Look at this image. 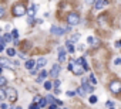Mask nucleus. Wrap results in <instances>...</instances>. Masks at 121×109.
I'll return each mask as SVG.
<instances>
[{
	"label": "nucleus",
	"mask_w": 121,
	"mask_h": 109,
	"mask_svg": "<svg viewBox=\"0 0 121 109\" xmlns=\"http://www.w3.org/2000/svg\"><path fill=\"white\" fill-rule=\"evenodd\" d=\"M46 77H47V72H46V71H41L40 75L37 77V82H43V79H44Z\"/></svg>",
	"instance_id": "f3484780"
},
{
	"label": "nucleus",
	"mask_w": 121,
	"mask_h": 109,
	"mask_svg": "<svg viewBox=\"0 0 121 109\" xmlns=\"http://www.w3.org/2000/svg\"><path fill=\"white\" fill-rule=\"evenodd\" d=\"M0 108H2V109H10V105H6V103H2V105H0Z\"/></svg>",
	"instance_id": "7c9ffc66"
},
{
	"label": "nucleus",
	"mask_w": 121,
	"mask_h": 109,
	"mask_svg": "<svg viewBox=\"0 0 121 109\" xmlns=\"http://www.w3.org/2000/svg\"><path fill=\"white\" fill-rule=\"evenodd\" d=\"M81 86H83V88L87 91V93H91V92H93V88H94V86L90 84V81H88V79H83V84H81Z\"/></svg>",
	"instance_id": "0eeeda50"
},
{
	"label": "nucleus",
	"mask_w": 121,
	"mask_h": 109,
	"mask_svg": "<svg viewBox=\"0 0 121 109\" xmlns=\"http://www.w3.org/2000/svg\"><path fill=\"white\" fill-rule=\"evenodd\" d=\"M29 109H40V106H39V103H37V105H31Z\"/></svg>",
	"instance_id": "e433bc0d"
},
{
	"label": "nucleus",
	"mask_w": 121,
	"mask_h": 109,
	"mask_svg": "<svg viewBox=\"0 0 121 109\" xmlns=\"http://www.w3.org/2000/svg\"><path fill=\"white\" fill-rule=\"evenodd\" d=\"M78 34H74V35H71V38L69 40V41H71V43H76V41H78Z\"/></svg>",
	"instance_id": "a878e982"
},
{
	"label": "nucleus",
	"mask_w": 121,
	"mask_h": 109,
	"mask_svg": "<svg viewBox=\"0 0 121 109\" xmlns=\"http://www.w3.org/2000/svg\"><path fill=\"white\" fill-rule=\"evenodd\" d=\"M112 105H114V103H112V101H108V102L105 103V106H107V108H110V109L112 108Z\"/></svg>",
	"instance_id": "2f4dec72"
},
{
	"label": "nucleus",
	"mask_w": 121,
	"mask_h": 109,
	"mask_svg": "<svg viewBox=\"0 0 121 109\" xmlns=\"http://www.w3.org/2000/svg\"><path fill=\"white\" fill-rule=\"evenodd\" d=\"M2 70H3V67H2V65H0V74H2Z\"/></svg>",
	"instance_id": "37998d69"
},
{
	"label": "nucleus",
	"mask_w": 121,
	"mask_h": 109,
	"mask_svg": "<svg viewBox=\"0 0 121 109\" xmlns=\"http://www.w3.org/2000/svg\"><path fill=\"white\" fill-rule=\"evenodd\" d=\"M7 55L9 57H14L16 55V50L14 48H7Z\"/></svg>",
	"instance_id": "5701e85b"
},
{
	"label": "nucleus",
	"mask_w": 121,
	"mask_h": 109,
	"mask_svg": "<svg viewBox=\"0 0 121 109\" xmlns=\"http://www.w3.org/2000/svg\"><path fill=\"white\" fill-rule=\"evenodd\" d=\"M12 35H13V40H17L19 38V31L17 30H13L12 31Z\"/></svg>",
	"instance_id": "bb28decb"
},
{
	"label": "nucleus",
	"mask_w": 121,
	"mask_h": 109,
	"mask_svg": "<svg viewBox=\"0 0 121 109\" xmlns=\"http://www.w3.org/2000/svg\"><path fill=\"white\" fill-rule=\"evenodd\" d=\"M6 82H7V79H6L4 77H2V75H0V88H2V86H4V85H6Z\"/></svg>",
	"instance_id": "393cba45"
},
{
	"label": "nucleus",
	"mask_w": 121,
	"mask_h": 109,
	"mask_svg": "<svg viewBox=\"0 0 121 109\" xmlns=\"http://www.w3.org/2000/svg\"><path fill=\"white\" fill-rule=\"evenodd\" d=\"M6 96H7L6 91H4V89H2V88H0V101H2V99H4Z\"/></svg>",
	"instance_id": "b1692460"
},
{
	"label": "nucleus",
	"mask_w": 121,
	"mask_h": 109,
	"mask_svg": "<svg viewBox=\"0 0 121 109\" xmlns=\"http://www.w3.org/2000/svg\"><path fill=\"white\" fill-rule=\"evenodd\" d=\"M24 14H26V7H24L23 4H16V6L13 7V16L22 17V16H24Z\"/></svg>",
	"instance_id": "f257e3e1"
},
{
	"label": "nucleus",
	"mask_w": 121,
	"mask_h": 109,
	"mask_svg": "<svg viewBox=\"0 0 121 109\" xmlns=\"http://www.w3.org/2000/svg\"><path fill=\"white\" fill-rule=\"evenodd\" d=\"M87 43H88V44H91V45H95V47H97V45L100 44V41H98V40H97L95 37H93V35L87 37Z\"/></svg>",
	"instance_id": "f8f14e48"
},
{
	"label": "nucleus",
	"mask_w": 121,
	"mask_h": 109,
	"mask_svg": "<svg viewBox=\"0 0 121 109\" xmlns=\"http://www.w3.org/2000/svg\"><path fill=\"white\" fill-rule=\"evenodd\" d=\"M60 71H61L60 65H58V64H54V65H53V68H51V71H50V77L57 78V77H58V74H60Z\"/></svg>",
	"instance_id": "423d86ee"
},
{
	"label": "nucleus",
	"mask_w": 121,
	"mask_h": 109,
	"mask_svg": "<svg viewBox=\"0 0 121 109\" xmlns=\"http://www.w3.org/2000/svg\"><path fill=\"white\" fill-rule=\"evenodd\" d=\"M73 72H74L76 75H81V74L84 72V68H83V65H80V64H77V62L74 61V68H73Z\"/></svg>",
	"instance_id": "1a4fd4ad"
},
{
	"label": "nucleus",
	"mask_w": 121,
	"mask_h": 109,
	"mask_svg": "<svg viewBox=\"0 0 121 109\" xmlns=\"http://www.w3.org/2000/svg\"><path fill=\"white\" fill-rule=\"evenodd\" d=\"M44 88H46L47 91H50V89L53 88V84H51V82H44Z\"/></svg>",
	"instance_id": "cd10ccee"
},
{
	"label": "nucleus",
	"mask_w": 121,
	"mask_h": 109,
	"mask_svg": "<svg viewBox=\"0 0 121 109\" xmlns=\"http://www.w3.org/2000/svg\"><path fill=\"white\" fill-rule=\"evenodd\" d=\"M114 64H115V65H120V64H121V58H115V60H114Z\"/></svg>",
	"instance_id": "f704fd0d"
},
{
	"label": "nucleus",
	"mask_w": 121,
	"mask_h": 109,
	"mask_svg": "<svg viewBox=\"0 0 121 109\" xmlns=\"http://www.w3.org/2000/svg\"><path fill=\"white\" fill-rule=\"evenodd\" d=\"M93 2H97V0H86L87 4H93Z\"/></svg>",
	"instance_id": "ea45409f"
},
{
	"label": "nucleus",
	"mask_w": 121,
	"mask_h": 109,
	"mask_svg": "<svg viewBox=\"0 0 121 109\" xmlns=\"http://www.w3.org/2000/svg\"><path fill=\"white\" fill-rule=\"evenodd\" d=\"M58 61H60V62H64V61H66V50H64L63 47L58 48Z\"/></svg>",
	"instance_id": "9b49d317"
},
{
	"label": "nucleus",
	"mask_w": 121,
	"mask_h": 109,
	"mask_svg": "<svg viewBox=\"0 0 121 109\" xmlns=\"http://www.w3.org/2000/svg\"><path fill=\"white\" fill-rule=\"evenodd\" d=\"M27 23H29V24H33V23H34V17H29V19H27Z\"/></svg>",
	"instance_id": "72a5a7b5"
},
{
	"label": "nucleus",
	"mask_w": 121,
	"mask_h": 109,
	"mask_svg": "<svg viewBox=\"0 0 121 109\" xmlns=\"http://www.w3.org/2000/svg\"><path fill=\"white\" fill-rule=\"evenodd\" d=\"M53 86H54V88H58V86H60V79H54V81H53Z\"/></svg>",
	"instance_id": "c85d7f7f"
},
{
	"label": "nucleus",
	"mask_w": 121,
	"mask_h": 109,
	"mask_svg": "<svg viewBox=\"0 0 121 109\" xmlns=\"http://www.w3.org/2000/svg\"><path fill=\"white\" fill-rule=\"evenodd\" d=\"M3 16H4V9H3L2 6H0V19H2Z\"/></svg>",
	"instance_id": "473e14b6"
},
{
	"label": "nucleus",
	"mask_w": 121,
	"mask_h": 109,
	"mask_svg": "<svg viewBox=\"0 0 121 109\" xmlns=\"http://www.w3.org/2000/svg\"><path fill=\"white\" fill-rule=\"evenodd\" d=\"M110 91L112 93H121V81H118V79L112 81L110 84Z\"/></svg>",
	"instance_id": "7ed1b4c3"
},
{
	"label": "nucleus",
	"mask_w": 121,
	"mask_h": 109,
	"mask_svg": "<svg viewBox=\"0 0 121 109\" xmlns=\"http://www.w3.org/2000/svg\"><path fill=\"white\" fill-rule=\"evenodd\" d=\"M95 102H97V96L91 95V96H90V103H95Z\"/></svg>",
	"instance_id": "c756f323"
},
{
	"label": "nucleus",
	"mask_w": 121,
	"mask_h": 109,
	"mask_svg": "<svg viewBox=\"0 0 121 109\" xmlns=\"http://www.w3.org/2000/svg\"><path fill=\"white\" fill-rule=\"evenodd\" d=\"M98 23H100V26H104L107 23V16H100L98 17Z\"/></svg>",
	"instance_id": "412c9836"
},
{
	"label": "nucleus",
	"mask_w": 121,
	"mask_h": 109,
	"mask_svg": "<svg viewBox=\"0 0 121 109\" xmlns=\"http://www.w3.org/2000/svg\"><path fill=\"white\" fill-rule=\"evenodd\" d=\"M12 40H13V35H12V34H9V33H7V34H4V35H3V41H4V43H10Z\"/></svg>",
	"instance_id": "a211bd4d"
},
{
	"label": "nucleus",
	"mask_w": 121,
	"mask_h": 109,
	"mask_svg": "<svg viewBox=\"0 0 121 109\" xmlns=\"http://www.w3.org/2000/svg\"><path fill=\"white\" fill-rule=\"evenodd\" d=\"M66 48H67V51H69L70 54H73V52L76 51V48H74V45H73L71 41H67V43H66Z\"/></svg>",
	"instance_id": "4468645a"
},
{
	"label": "nucleus",
	"mask_w": 121,
	"mask_h": 109,
	"mask_svg": "<svg viewBox=\"0 0 121 109\" xmlns=\"http://www.w3.org/2000/svg\"><path fill=\"white\" fill-rule=\"evenodd\" d=\"M46 64H47V60H46V58H39V60H37V70L43 68Z\"/></svg>",
	"instance_id": "2eb2a0df"
},
{
	"label": "nucleus",
	"mask_w": 121,
	"mask_h": 109,
	"mask_svg": "<svg viewBox=\"0 0 121 109\" xmlns=\"http://www.w3.org/2000/svg\"><path fill=\"white\" fill-rule=\"evenodd\" d=\"M64 109H66V108H64Z\"/></svg>",
	"instance_id": "49530a36"
},
{
	"label": "nucleus",
	"mask_w": 121,
	"mask_h": 109,
	"mask_svg": "<svg viewBox=\"0 0 121 109\" xmlns=\"http://www.w3.org/2000/svg\"><path fill=\"white\" fill-rule=\"evenodd\" d=\"M6 93H7V98H9V101L10 102H14L16 99H17V91L14 89V88H7L6 89Z\"/></svg>",
	"instance_id": "39448f33"
},
{
	"label": "nucleus",
	"mask_w": 121,
	"mask_h": 109,
	"mask_svg": "<svg viewBox=\"0 0 121 109\" xmlns=\"http://www.w3.org/2000/svg\"><path fill=\"white\" fill-rule=\"evenodd\" d=\"M0 65H2V67H7V68H13L16 64H10V60L0 57Z\"/></svg>",
	"instance_id": "9d476101"
},
{
	"label": "nucleus",
	"mask_w": 121,
	"mask_h": 109,
	"mask_svg": "<svg viewBox=\"0 0 121 109\" xmlns=\"http://www.w3.org/2000/svg\"><path fill=\"white\" fill-rule=\"evenodd\" d=\"M76 92H77V93H78L80 96H86V95H87V91H86V89H84L83 86H80V88H78V89H77Z\"/></svg>",
	"instance_id": "aec40b11"
},
{
	"label": "nucleus",
	"mask_w": 121,
	"mask_h": 109,
	"mask_svg": "<svg viewBox=\"0 0 121 109\" xmlns=\"http://www.w3.org/2000/svg\"><path fill=\"white\" fill-rule=\"evenodd\" d=\"M120 45H121V41H117L115 43V47H120Z\"/></svg>",
	"instance_id": "79ce46f5"
},
{
	"label": "nucleus",
	"mask_w": 121,
	"mask_h": 109,
	"mask_svg": "<svg viewBox=\"0 0 121 109\" xmlns=\"http://www.w3.org/2000/svg\"><path fill=\"white\" fill-rule=\"evenodd\" d=\"M76 93H77V92H73V91H69V92H67V96H74Z\"/></svg>",
	"instance_id": "c9c22d12"
},
{
	"label": "nucleus",
	"mask_w": 121,
	"mask_h": 109,
	"mask_svg": "<svg viewBox=\"0 0 121 109\" xmlns=\"http://www.w3.org/2000/svg\"><path fill=\"white\" fill-rule=\"evenodd\" d=\"M111 109H115V108H111Z\"/></svg>",
	"instance_id": "a18cd8bd"
},
{
	"label": "nucleus",
	"mask_w": 121,
	"mask_h": 109,
	"mask_svg": "<svg viewBox=\"0 0 121 109\" xmlns=\"http://www.w3.org/2000/svg\"><path fill=\"white\" fill-rule=\"evenodd\" d=\"M108 4V0H97L95 4H94V9L95 10H101L103 7H105Z\"/></svg>",
	"instance_id": "6e6552de"
},
{
	"label": "nucleus",
	"mask_w": 121,
	"mask_h": 109,
	"mask_svg": "<svg viewBox=\"0 0 121 109\" xmlns=\"http://www.w3.org/2000/svg\"><path fill=\"white\" fill-rule=\"evenodd\" d=\"M67 23H69L70 26H77V24L80 23V16H78L77 13H70V14L67 16Z\"/></svg>",
	"instance_id": "f03ea898"
},
{
	"label": "nucleus",
	"mask_w": 121,
	"mask_h": 109,
	"mask_svg": "<svg viewBox=\"0 0 121 109\" xmlns=\"http://www.w3.org/2000/svg\"><path fill=\"white\" fill-rule=\"evenodd\" d=\"M30 74H31V75H36V74H37V68H36V70H30Z\"/></svg>",
	"instance_id": "58836bf2"
},
{
	"label": "nucleus",
	"mask_w": 121,
	"mask_h": 109,
	"mask_svg": "<svg viewBox=\"0 0 121 109\" xmlns=\"http://www.w3.org/2000/svg\"><path fill=\"white\" fill-rule=\"evenodd\" d=\"M3 50H4V44H3V43H2V41H0V52H2V51H3Z\"/></svg>",
	"instance_id": "4c0bfd02"
},
{
	"label": "nucleus",
	"mask_w": 121,
	"mask_h": 109,
	"mask_svg": "<svg viewBox=\"0 0 121 109\" xmlns=\"http://www.w3.org/2000/svg\"><path fill=\"white\" fill-rule=\"evenodd\" d=\"M36 10H37V6H36V4L30 6V9H29V12H27V16H29V17H34V14H36Z\"/></svg>",
	"instance_id": "ddd939ff"
},
{
	"label": "nucleus",
	"mask_w": 121,
	"mask_h": 109,
	"mask_svg": "<svg viewBox=\"0 0 121 109\" xmlns=\"http://www.w3.org/2000/svg\"><path fill=\"white\" fill-rule=\"evenodd\" d=\"M40 99H41L40 96H34V102H37V103H39V101H40Z\"/></svg>",
	"instance_id": "a19ab883"
},
{
	"label": "nucleus",
	"mask_w": 121,
	"mask_h": 109,
	"mask_svg": "<svg viewBox=\"0 0 121 109\" xmlns=\"http://www.w3.org/2000/svg\"><path fill=\"white\" fill-rule=\"evenodd\" d=\"M16 109H22V108H20V106H17V108H16Z\"/></svg>",
	"instance_id": "c03bdc74"
},
{
	"label": "nucleus",
	"mask_w": 121,
	"mask_h": 109,
	"mask_svg": "<svg viewBox=\"0 0 121 109\" xmlns=\"http://www.w3.org/2000/svg\"><path fill=\"white\" fill-rule=\"evenodd\" d=\"M47 103H48V102H47V99H46V98H41V99L39 101V106H40V108H44Z\"/></svg>",
	"instance_id": "4be33fe9"
},
{
	"label": "nucleus",
	"mask_w": 121,
	"mask_h": 109,
	"mask_svg": "<svg viewBox=\"0 0 121 109\" xmlns=\"http://www.w3.org/2000/svg\"><path fill=\"white\" fill-rule=\"evenodd\" d=\"M88 81H90V84H91L93 86H95V85H97V79H95V77H94L93 74H90V77H88Z\"/></svg>",
	"instance_id": "6ab92c4d"
},
{
	"label": "nucleus",
	"mask_w": 121,
	"mask_h": 109,
	"mask_svg": "<svg viewBox=\"0 0 121 109\" xmlns=\"http://www.w3.org/2000/svg\"><path fill=\"white\" fill-rule=\"evenodd\" d=\"M34 64H36L34 60H27V61H26V68H27V70H33Z\"/></svg>",
	"instance_id": "dca6fc26"
},
{
	"label": "nucleus",
	"mask_w": 121,
	"mask_h": 109,
	"mask_svg": "<svg viewBox=\"0 0 121 109\" xmlns=\"http://www.w3.org/2000/svg\"><path fill=\"white\" fill-rule=\"evenodd\" d=\"M69 30H70V27H69V28H61V27H58V26H53V27L50 28V33L54 34V35H63V34L67 33Z\"/></svg>",
	"instance_id": "20e7f679"
}]
</instances>
